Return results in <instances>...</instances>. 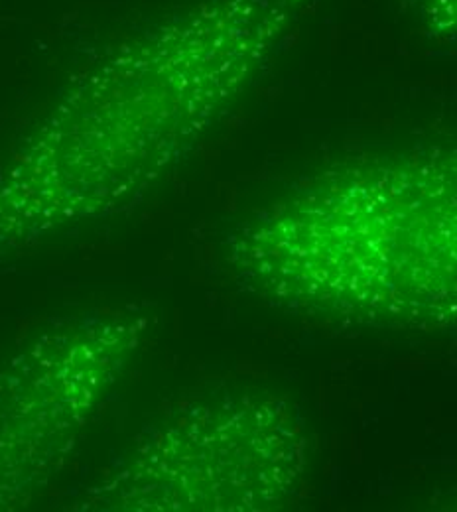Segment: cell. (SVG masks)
I'll return each mask as SVG.
<instances>
[{
  "label": "cell",
  "instance_id": "6da1fadb",
  "mask_svg": "<svg viewBox=\"0 0 457 512\" xmlns=\"http://www.w3.org/2000/svg\"><path fill=\"white\" fill-rule=\"evenodd\" d=\"M304 0H203L115 46L0 180V221L109 211L150 182L201 109L241 79Z\"/></svg>",
  "mask_w": 457,
  "mask_h": 512
}]
</instances>
